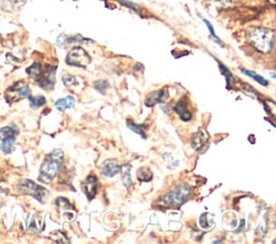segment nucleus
Instances as JSON below:
<instances>
[{"label": "nucleus", "mask_w": 276, "mask_h": 244, "mask_svg": "<svg viewBox=\"0 0 276 244\" xmlns=\"http://www.w3.org/2000/svg\"><path fill=\"white\" fill-rule=\"evenodd\" d=\"M247 38L250 44L257 51L270 53L274 47L275 35L271 29L263 27H251L247 33Z\"/></svg>", "instance_id": "nucleus-1"}, {"label": "nucleus", "mask_w": 276, "mask_h": 244, "mask_svg": "<svg viewBox=\"0 0 276 244\" xmlns=\"http://www.w3.org/2000/svg\"><path fill=\"white\" fill-rule=\"evenodd\" d=\"M64 160V153L62 150H55L45 157L41 165L39 181L43 183H50L60 172L61 166Z\"/></svg>", "instance_id": "nucleus-2"}, {"label": "nucleus", "mask_w": 276, "mask_h": 244, "mask_svg": "<svg viewBox=\"0 0 276 244\" xmlns=\"http://www.w3.org/2000/svg\"><path fill=\"white\" fill-rule=\"evenodd\" d=\"M192 188L190 185L184 183L175 187L168 194L162 196L158 199V205L164 208H179L190 199Z\"/></svg>", "instance_id": "nucleus-3"}, {"label": "nucleus", "mask_w": 276, "mask_h": 244, "mask_svg": "<svg viewBox=\"0 0 276 244\" xmlns=\"http://www.w3.org/2000/svg\"><path fill=\"white\" fill-rule=\"evenodd\" d=\"M19 190L23 195L32 196L35 199L40 201L41 204H43L46 197H48V190L44 187L38 185L37 183H35L31 180H22L19 183Z\"/></svg>", "instance_id": "nucleus-4"}, {"label": "nucleus", "mask_w": 276, "mask_h": 244, "mask_svg": "<svg viewBox=\"0 0 276 244\" xmlns=\"http://www.w3.org/2000/svg\"><path fill=\"white\" fill-rule=\"evenodd\" d=\"M31 95V89L26 82L19 81L5 91L4 98L8 101V104H14L21 99L28 98Z\"/></svg>", "instance_id": "nucleus-5"}, {"label": "nucleus", "mask_w": 276, "mask_h": 244, "mask_svg": "<svg viewBox=\"0 0 276 244\" xmlns=\"http://www.w3.org/2000/svg\"><path fill=\"white\" fill-rule=\"evenodd\" d=\"M66 63L69 66L86 68V66H89V64L91 63V57L82 47L78 46L68 53Z\"/></svg>", "instance_id": "nucleus-6"}, {"label": "nucleus", "mask_w": 276, "mask_h": 244, "mask_svg": "<svg viewBox=\"0 0 276 244\" xmlns=\"http://www.w3.org/2000/svg\"><path fill=\"white\" fill-rule=\"evenodd\" d=\"M55 72H56V67L55 66H48L45 70L41 73L40 79L38 80V84L41 88L49 91L52 89L55 85Z\"/></svg>", "instance_id": "nucleus-7"}, {"label": "nucleus", "mask_w": 276, "mask_h": 244, "mask_svg": "<svg viewBox=\"0 0 276 244\" xmlns=\"http://www.w3.org/2000/svg\"><path fill=\"white\" fill-rule=\"evenodd\" d=\"M208 140H209V136L207 132L201 128L193 135L191 139V145L197 152L203 153L208 147Z\"/></svg>", "instance_id": "nucleus-8"}, {"label": "nucleus", "mask_w": 276, "mask_h": 244, "mask_svg": "<svg viewBox=\"0 0 276 244\" xmlns=\"http://www.w3.org/2000/svg\"><path fill=\"white\" fill-rule=\"evenodd\" d=\"M97 185H98V181H97V176L95 174H89L86 176V178L84 180V182L82 183V190L85 194V196L89 200H92L95 198V195L97 193Z\"/></svg>", "instance_id": "nucleus-9"}, {"label": "nucleus", "mask_w": 276, "mask_h": 244, "mask_svg": "<svg viewBox=\"0 0 276 244\" xmlns=\"http://www.w3.org/2000/svg\"><path fill=\"white\" fill-rule=\"evenodd\" d=\"M166 98H167V92H166L165 88H163V89H160V91H158V92H154V93L149 94L146 98L145 105L147 106H154L157 104L164 103Z\"/></svg>", "instance_id": "nucleus-10"}, {"label": "nucleus", "mask_w": 276, "mask_h": 244, "mask_svg": "<svg viewBox=\"0 0 276 244\" xmlns=\"http://www.w3.org/2000/svg\"><path fill=\"white\" fill-rule=\"evenodd\" d=\"M102 172L105 176L113 177L120 172V165L116 159H108L103 164Z\"/></svg>", "instance_id": "nucleus-11"}, {"label": "nucleus", "mask_w": 276, "mask_h": 244, "mask_svg": "<svg viewBox=\"0 0 276 244\" xmlns=\"http://www.w3.org/2000/svg\"><path fill=\"white\" fill-rule=\"evenodd\" d=\"M174 111L177 113L184 122H189L192 118V114L190 111L188 110V104L185 99H181L178 101L177 105L174 106Z\"/></svg>", "instance_id": "nucleus-12"}, {"label": "nucleus", "mask_w": 276, "mask_h": 244, "mask_svg": "<svg viewBox=\"0 0 276 244\" xmlns=\"http://www.w3.org/2000/svg\"><path fill=\"white\" fill-rule=\"evenodd\" d=\"M43 227L44 222L42 217L38 215V214H34L28 222V230L33 231V233H39V231L43 229Z\"/></svg>", "instance_id": "nucleus-13"}, {"label": "nucleus", "mask_w": 276, "mask_h": 244, "mask_svg": "<svg viewBox=\"0 0 276 244\" xmlns=\"http://www.w3.org/2000/svg\"><path fill=\"white\" fill-rule=\"evenodd\" d=\"M131 169L132 166L130 164H123L120 166V172L122 177V183L124 184L126 188L132 185V177H131Z\"/></svg>", "instance_id": "nucleus-14"}, {"label": "nucleus", "mask_w": 276, "mask_h": 244, "mask_svg": "<svg viewBox=\"0 0 276 244\" xmlns=\"http://www.w3.org/2000/svg\"><path fill=\"white\" fill-rule=\"evenodd\" d=\"M76 100L73 96H67L65 98L58 99L55 103V106L58 111H65L67 109L74 108Z\"/></svg>", "instance_id": "nucleus-15"}, {"label": "nucleus", "mask_w": 276, "mask_h": 244, "mask_svg": "<svg viewBox=\"0 0 276 244\" xmlns=\"http://www.w3.org/2000/svg\"><path fill=\"white\" fill-rule=\"evenodd\" d=\"M126 125H127V127L132 130V132H134L135 134H138L140 137H142L143 139L147 138V135H146L147 126H146V125L136 124L132 120H127L126 121Z\"/></svg>", "instance_id": "nucleus-16"}, {"label": "nucleus", "mask_w": 276, "mask_h": 244, "mask_svg": "<svg viewBox=\"0 0 276 244\" xmlns=\"http://www.w3.org/2000/svg\"><path fill=\"white\" fill-rule=\"evenodd\" d=\"M20 130L14 125H11V126H5L0 129V140H3L5 138H10V137H15L19 135Z\"/></svg>", "instance_id": "nucleus-17"}, {"label": "nucleus", "mask_w": 276, "mask_h": 244, "mask_svg": "<svg viewBox=\"0 0 276 244\" xmlns=\"http://www.w3.org/2000/svg\"><path fill=\"white\" fill-rule=\"evenodd\" d=\"M26 72L35 82H38V80L41 76V73H42L41 65L39 63H34L31 67H28L26 69Z\"/></svg>", "instance_id": "nucleus-18"}, {"label": "nucleus", "mask_w": 276, "mask_h": 244, "mask_svg": "<svg viewBox=\"0 0 276 244\" xmlns=\"http://www.w3.org/2000/svg\"><path fill=\"white\" fill-rule=\"evenodd\" d=\"M15 143V137H10V138H5L2 140L1 145H0V150L4 154L12 153L13 147Z\"/></svg>", "instance_id": "nucleus-19"}, {"label": "nucleus", "mask_w": 276, "mask_h": 244, "mask_svg": "<svg viewBox=\"0 0 276 244\" xmlns=\"http://www.w3.org/2000/svg\"><path fill=\"white\" fill-rule=\"evenodd\" d=\"M199 225L203 229H208L214 225V215L210 213H203L199 216Z\"/></svg>", "instance_id": "nucleus-20"}, {"label": "nucleus", "mask_w": 276, "mask_h": 244, "mask_svg": "<svg viewBox=\"0 0 276 244\" xmlns=\"http://www.w3.org/2000/svg\"><path fill=\"white\" fill-rule=\"evenodd\" d=\"M28 99H29V105H31L32 108L35 110L41 108V106L44 105L46 103V99L43 96H32L31 95V96L28 97Z\"/></svg>", "instance_id": "nucleus-21"}, {"label": "nucleus", "mask_w": 276, "mask_h": 244, "mask_svg": "<svg viewBox=\"0 0 276 244\" xmlns=\"http://www.w3.org/2000/svg\"><path fill=\"white\" fill-rule=\"evenodd\" d=\"M154 177V174L149 168H140L137 171V178L140 182H150Z\"/></svg>", "instance_id": "nucleus-22"}, {"label": "nucleus", "mask_w": 276, "mask_h": 244, "mask_svg": "<svg viewBox=\"0 0 276 244\" xmlns=\"http://www.w3.org/2000/svg\"><path fill=\"white\" fill-rule=\"evenodd\" d=\"M242 71H243V73H245L246 75L250 76V78L254 79L256 82L259 83V84H261L262 86H267V85H269V81H268V80H266L264 78H262L261 75L257 74L256 72H254V71H249V70H245V69H243Z\"/></svg>", "instance_id": "nucleus-23"}, {"label": "nucleus", "mask_w": 276, "mask_h": 244, "mask_svg": "<svg viewBox=\"0 0 276 244\" xmlns=\"http://www.w3.org/2000/svg\"><path fill=\"white\" fill-rule=\"evenodd\" d=\"M51 239L57 243H69V240L67 239L66 235L61 230H56L53 234H51Z\"/></svg>", "instance_id": "nucleus-24"}, {"label": "nucleus", "mask_w": 276, "mask_h": 244, "mask_svg": "<svg viewBox=\"0 0 276 244\" xmlns=\"http://www.w3.org/2000/svg\"><path fill=\"white\" fill-rule=\"evenodd\" d=\"M63 82H64V84H65V86L67 87H78L79 85V82H78V79L76 78V76H73V75H70V74H66V75H64L63 76Z\"/></svg>", "instance_id": "nucleus-25"}, {"label": "nucleus", "mask_w": 276, "mask_h": 244, "mask_svg": "<svg viewBox=\"0 0 276 244\" xmlns=\"http://www.w3.org/2000/svg\"><path fill=\"white\" fill-rule=\"evenodd\" d=\"M219 67H220L221 72L225 74L226 79H227V88H228V89H230V88H231V84H232V83L234 82L233 75H232V73L230 72V71H229V70L227 69V67H226V66H224V65L219 64Z\"/></svg>", "instance_id": "nucleus-26"}, {"label": "nucleus", "mask_w": 276, "mask_h": 244, "mask_svg": "<svg viewBox=\"0 0 276 244\" xmlns=\"http://www.w3.org/2000/svg\"><path fill=\"white\" fill-rule=\"evenodd\" d=\"M94 87H95L96 91H98L101 94H106V91H107V88L109 87V84L107 81L98 80L94 83Z\"/></svg>", "instance_id": "nucleus-27"}, {"label": "nucleus", "mask_w": 276, "mask_h": 244, "mask_svg": "<svg viewBox=\"0 0 276 244\" xmlns=\"http://www.w3.org/2000/svg\"><path fill=\"white\" fill-rule=\"evenodd\" d=\"M55 204L58 208H61V209H70V208H73L72 204L66 199V198H57L56 201H55Z\"/></svg>", "instance_id": "nucleus-28"}, {"label": "nucleus", "mask_w": 276, "mask_h": 244, "mask_svg": "<svg viewBox=\"0 0 276 244\" xmlns=\"http://www.w3.org/2000/svg\"><path fill=\"white\" fill-rule=\"evenodd\" d=\"M204 23H205V24H206L207 28L209 29V32H210L211 37H213V38H214V39H215V40L217 41V42H218L219 44H221V45H222L221 40H220V39H219V38H218V37H217V35H216V34H215V32H214V28H213V26H211V24H210V23H209V22H208L207 20H204Z\"/></svg>", "instance_id": "nucleus-29"}, {"label": "nucleus", "mask_w": 276, "mask_h": 244, "mask_svg": "<svg viewBox=\"0 0 276 244\" xmlns=\"http://www.w3.org/2000/svg\"><path fill=\"white\" fill-rule=\"evenodd\" d=\"M122 4H124V5H126L127 8H132L133 10H135L136 12H139V8L137 7V5H135V4H133V3H131V2H127V1H120Z\"/></svg>", "instance_id": "nucleus-30"}, {"label": "nucleus", "mask_w": 276, "mask_h": 244, "mask_svg": "<svg viewBox=\"0 0 276 244\" xmlns=\"http://www.w3.org/2000/svg\"><path fill=\"white\" fill-rule=\"evenodd\" d=\"M7 195V188L0 186V197H4Z\"/></svg>", "instance_id": "nucleus-31"}, {"label": "nucleus", "mask_w": 276, "mask_h": 244, "mask_svg": "<svg viewBox=\"0 0 276 244\" xmlns=\"http://www.w3.org/2000/svg\"><path fill=\"white\" fill-rule=\"evenodd\" d=\"M220 2H224V3H228V2H231L232 0H218Z\"/></svg>", "instance_id": "nucleus-32"}]
</instances>
